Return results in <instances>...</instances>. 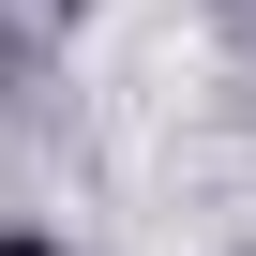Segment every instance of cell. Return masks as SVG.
<instances>
[]
</instances>
